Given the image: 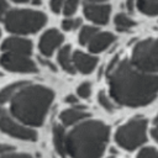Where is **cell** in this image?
<instances>
[{
    "label": "cell",
    "mask_w": 158,
    "mask_h": 158,
    "mask_svg": "<svg viewBox=\"0 0 158 158\" xmlns=\"http://www.w3.org/2000/svg\"><path fill=\"white\" fill-rule=\"evenodd\" d=\"M109 95L127 107L147 106L158 96V74L139 69L128 58L115 57L106 69Z\"/></svg>",
    "instance_id": "obj_1"
},
{
    "label": "cell",
    "mask_w": 158,
    "mask_h": 158,
    "mask_svg": "<svg viewBox=\"0 0 158 158\" xmlns=\"http://www.w3.org/2000/svg\"><path fill=\"white\" fill-rule=\"evenodd\" d=\"M54 91L40 83L16 81L0 90V106L19 123L37 128L44 122Z\"/></svg>",
    "instance_id": "obj_2"
},
{
    "label": "cell",
    "mask_w": 158,
    "mask_h": 158,
    "mask_svg": "<svg viewBox=\"0 0 158 158\" xmlns=\"http://www.w3.org/2000/svg\"><path fill=\"white\" fill-rule=\"evenodd\" d=\"M109 138V126L90 117L69 127L60 122L52 127L53 146L62 158H101Z\"/></svg>",
    "instance_id": "obj_3"
},
{
    "label": "cell",
    "mask_w": 158,
    "mask_h": 158,
    "mask_svg": "<svg viewBox=\"0 0 158 158\" xmlns=\"http://www.w3.org/2000/svg\"><path fill=\"white\" fill-rule=\"evenodd\" d=\"M47 22V15L35 9H12L4 17L5 28L14 35L25 36L38 32Z\"/></svg>",
    "instance_id": "obj_4"
},
{
    "label": "cell",
    "mask_w": 158,
    "mask_h": 158,
    "mask_svg": "<svg viewBox=\"0 0 158 158\" xmlns=\"http://www.w3.org/2000/svg\"><path fill=\"white\" fill-rule=\"evenodd\" d=\"M115 141L118 147L126 151H133L147 141V120L137 116L123 125L115 132Z\"/></svg>",
    "instance_id": "obj_5"
},
{
    "label": "cell",
    "mask_w": 158,
    "mask_h": 158,
    "mask_svg": "<svg viewBox=\"0 0 158 158\" xmlns=\"http://www.w3.org/2000/svg\"><path fill=\"white\" fill-rule=\"evenodd\" d=\"M128 59L139 69L158 74V38L148 37L138 41Z\"/></svg>",
    "instance_id": "obj_6"
},
{
    "label": "cell",
    "mask_w": 158,
    "mask_h": 158,
    "mask_svg": "<svg viewBox=\"0 0 158 158\" xmlns=\"http://www.w3.org/2000/svg\"><path fill=\"white\" fill-rule=\"evenodd\" d=\"M0 65L12 73H36L37 65L28 54L16 52H1Z\"/></svg>",
    "instance_id": "obj_7"
},
{
    "label": "cell",
    "mask_w": 158,
    "mask_h": 158,
    "mask_svg": "<svg viewBox=\"0 0 158 158\" xmlns=\"http://www.w3.org/2000/svg\"><path fill=\"white\" fill-rule=\"evenodd\" d=\"M0 131L21 141H36L37 131L35 128L26 127L15 121L1 106H0Z\"/></svg>",
    "instance_id": "obj_8"
},
{
    "label": "cell",
    "mask_w": 158,
    "mask_h": 158,
    "mask_svg": "<svg viewBox=\"0 0 158 158\" xmlns=\"http://www.w3.org/2000/svg\"><path fill=\"white\" fill-rule=\"evenodd\" d=\"M83 12L85 17L91 21L94 25H106L110 19L111 6L107 2H86L84 1Z\"/></svg>",
    "instance_id": "obj_9"
},
{
    "label": "cell",
    "mask_w": 158,
    "mask_h": 158,
    "mask_svg": "<svg viewBox=\"0 0 158 158\" xmlns=\"http://www.w3.org/2000/svg\"><path fill=\"white\" fill-rule=\"evenodd\" d=\"M64 36L56 28H49L42 33L38 41V49L43 57H51L54 51L62 47Z\"/></svg>",
    "instance_id": "obj_10"
},
{
    "label": "cell",
    "mask_w": 158,
    "mask_h": 158,
    "mask_svg": "<svg viewBox=\"0 0 158 158\" xmlns=\"http://www.w3.org/2000/svg\"><path fill=\"white\" fill-rule=\"evenodd\" d=\"M0 49L1 52H16V53L31 56L33 51V44L28 38L16 35V36H10L5 38L1 43Z\"/></svg>",
    "instance_id": "obj_11"
},
{
    "label": "cell",
    "mask_w": 158,
    "mask_h": 158,
    "mask_svg": "<svg viewBox=\"0 0 158 158\" xmlns=\"http://www.w3.org/2000/svg\"><path fill=\"white\" fill-rule=\"evenodd\" d=\"M88 117H90V112L85 107L75 104V105H72L70 107H67L60 111L59 122L64 127H69V126H73V125L78 123L79 121L88 118Z\"/></svg>",
    "instance_id": "obj_12"
},
{
    "label": "cell",
    "mask_w": 158,
    "mask_h": 158,
    "mask_svg": "<svg viewBox=\"0 0 158 158\" xmlns=\"http://www.w3.org/2000/svg\"><path fill=\"white\" fill-rule=\"evenodd\" d=\"M73 62H74V67L78 72H80L81 74H90L96 68L99 59L93 54L84 53L81 51H74L73 52Z\"/></svg>",
    "instance_id": "obj_13"
},
{
    "label": "cell",
    "mask_w": 158,
    "mask_h": 158,
    "mask_svg": "<svg viewBox=\"0 0 158 158\" xmlns=\"http://www.w3.org/2000/svg\"><path fill=\"white\" fill-rule=\"evenodd\" d=\"M116 37L111 33V32H101L98 31L91 40L88 42V49L93 53V54H98L101 53L104 51H106L114 42H115Z\"/></svg>",
    "instance_id": "obj_14"
},
{
    "label": "cell",
    "mask_w": 158,
    "mask_h": 158,
    "mask_svg": "<svg viewBox=\"0 0 158 158\" xmlns=\"http://www.w3.org/2000/svg\"><path fill=\"white\" fill-rule=\"evenodd\" d=\"M57 62L60 65V68L69 73V74H74L77 72L75 67H74V62H73V52H72V47L69 44H64L58 49L57 53Z\"/></svg>",
    "instance_id": "obj_15"
},
{
    "label": "cell",
    "mask_w": 158,
    "mask_h": 158,
    "mask_svg": "<svg viewBox=\"0 0 158 158\" xmlns=\"http://www.w3.org/2000/svg\"><path fill=\"white\" fill-rule=\"evenodd\" d=\"M136 7L147 16L158 15V0H136Z\"/></svg>",
    "instance_id": "obj_16"
},
{
    "label": "cell",
    "mask_w": 158,
    "mask_h": 158,
    "mask_svg": "<svg viewBox=\"0 0 158 158\" xmlns=\"http://www.w3.org/2000/svg\"><path fill=\"white\" fill-rule=\"evenodd\" d=\"M0 158H33L26 152H21L10 144L0 143Z\"/></svg>",
    "instance_id": "obj_17"
},
{
    "label": "cell",
    "mask_w": 158,
    "mask_h": 158,
    "mask_svg": "<svg viewBox=\"0 0 158 158\" xmlns=\"http://www.w3.org/2000/svg\"><path fill=\"white\" fill-rule=\"evenodd\" d=\"M114 22H115L116 30L120 31V32L128 31V30H131L132 27L136 26V22H135L130 16H127L126 14H122V12H118V14L114 17Z\"/></svg>",
    "instance_id": "obj_18"
},
{
    "label": "cell",
    "mask_w": 158,
    "mask_h": 158,
    "mask_svg": "<svg viewBox=\"0 0 158 158\" xmlns=\"http://www.w3.org/2000/svg\"><path fill=\"white\" fill-rule=\"evenodd\" d=\"M99 31V28L96 26H91V25H84L81 26L80 31H79V36H78V40H79V43L81 46H85L88 44V42L91 40V37Z\"/></svg>",
    "instance_id": "obj_19"
},
{
    "label": "cell",
    "mask_w": 158,
    "mask_h": 158,
    "mask_svg": "<svg viewBox=\"0 0 158 158\" xmlns=\"http://www.w3.org/2000/svg\"><path fill=\"white\" fill-rule=\"evenodd\" d=\"M98 101H99V104L101 105V107H104V109L107 110V111H112V110L115 109V101H114V100L111 99V96L107 95L104 90L99 91V94H98Z\"/></svg>",
    "instance_id": "obj_20"
},
{
    "label": "cell",
    "mask_w": 158,
    "mask_h": 158,
    "mask_svg": "<svg viewBox=\"0 0 158 158\" xmlns=\"http://www.w3.org/2000/svg\"><path fill=\"white\" fill-rule=\"evenodd\" d=\"M79 2L80 0H65L64 1V5H63V15L64 16H73L77 10H78V6H79Z\"/></svg>",
    "instance_id": "obj_21"
},
{
    "label": "cell",
    "mask_w": 158,
    "mask_h": 158,
    "mask_svg": "<svg viewBox=\"0 0 158 158\" xmlns=\"http://www.w3.org/2000/svg\"><path fill=\"white\" fill-rule=\"evenodd\" d=\"M62 28L64 31H72V30H75L78 28L79 26H81V20L78 19V17H72V16H68L65 17L63 21H62Z\"/></svg>",
    "instance_id": "obj_22"
},
{
    "label": "cell",
    "mask_w": 158,
    "mask_h": 158,
    "mask_svg": "<svg viewBox=\"0 0 158 158\" xmlns=\"http://www.w3.org/2000/svg\"><path fill=\"white\" fill-rule=\"evenodd\" d=\"M77 95L80 99H89L91 95V84L89 81H84L81 83L78 88H77Z\"/></svg>",
    "instance_id": "obj_23"
},
{
    "label": "cell",
    "mask_w": 158,
    "mask_h": 158,
    "mask_svg": "<svg viewBox=\"0 0 158 158\" xmlns=\"http://www.w3.org/2000/svg\"><path fill=\"white\" fill-rule=\"evenodd\" d=\"M136 158H158V149L154 147H143Z\"/></svg>",
    "instance_id": "obj_24"
},
{
    "label": "cell",
    "mask_w": 158,
    "mask_h": 158,
    "mask_svg": "<svg viewBox=\"0 0 158 158\" xmlns=\"http://www.w3.org/2000/svg\"><path fill=\"white\" fill-rule=\"evenodd\" d=\"M65 0H49V7L52 10V12L58 14L63 10V5H64Z\"/></svg>",
    "instance_id": "obj_25"
},
{
    "label": "cell",
    "mask_w": 158,
    "mask_h": 158,
    "mask_svg": "<svg viewBox=\"0 0 158 158\" xmlns=\"http://www.w3.org/2000/svg\"><path fill=\"white\" fill-rule=\"evenodd\" d=\"M6 12H7V1L6 0H0V21L4 20Z\"/></svg>",
    "instance_id": "obj_26"
},
{
    "label": "cell",
    "mask_w": 158,
    "mask_h": 158,
    "mask_svg": "<svg viewBox=\"0 0 158 158\" xmlns=\"http://www.w3.org/2000/svg\"><path fill=\"white\" fill-rule=\"evenodd\" d=\"M15 4H31V5H40L41 0H11Z\"/></svg>",
    "instance_id": "obj_27"
},
{
    "label": "cell",
    "mask_w": 158,
    "mask_h": 158,
    "mask_svg": "<svg viewBox=\"0 0 158 158\" xmlns=\"http://www.w3.org/2000/svg\"><path fill=\"white\" fill-rule=\"evenodd\" d=\"M151 135H152L153 139H154L156 142H158V122H154V126H153V128L151 130Z\"/></svg>",
    "instance_id": "obj_28"
},
{
    "label": "cell",
    "mask_w": 158,
    "mask_h": 158,
    "mask_svg": "<svg viewBox=\"0 0 158 158\" xmlns=\"http://www.w3.org/2000/svg\"><path fill=\"white\" fill-rule=\"evenodd\" d=\"M65 101H67L69 105H74V104H78V100H77V98H75L74 95H72V94H69V95L65 98Z\"/></svg>",
    "instance_id": "obj_29"
},
{
    "label": "cell",
    "mask_w": 158,
    "mask_h": 158,
    "mask_svg": "<svg viewBox=\"0 0 158 158\" xmlns=\"http://www.w3.org/2000/svg\"><path fill=\"white\" fill-rule=\"evenodd\" d=\"M135 6H136V0H127V1H126V7H127V10H128L130 12L133 11Z\"/></svg>",
    "instance_id": "obj_30"
},
{
    "label": "cell",
    "mask_w": 158,
    "mask_h": 158,
    "mask_svg": "<svg viewBox=\"0 0 158 158\" xmlns=\"http://www.w3.org/2000/svg\"><path fill=\"white\" fill-rule=\"evenodd\" d=\"M86 2H95V4H100V2H107L109 0H84Z\"/></svg>",
    "instance_id": "obj_31"
},
{
    "label": "cell",
    "mask_w": 158,
    "mask_h": 158,
    "mask_svg": "<svg viewBox=\"0 0 158 158\" xmlns=\"http://www.w3.org/2000/svg\"><path fill=\"white\" fill-rule=\"evenodd\" d=\"M153 122H158V114L156 115V117H154V120H153Z\"/></svg>",
    "instance_id": "obj_32"
},
{
    "label": "cell",
    "mask_w": 158,
    "mask_h": 158,
    "mask_svg": "<svg viewBox=\"0 0 158 158\" xmlns=\"http://www.w3.org/2000/svg\"><path fill=\"white\" fill-rule=\"evenodd\" d=\"M1 36H2V32H1V28H0V38H1Z\"/></svg>",
    "instance_id": "obj_33"
}]
</instances>
